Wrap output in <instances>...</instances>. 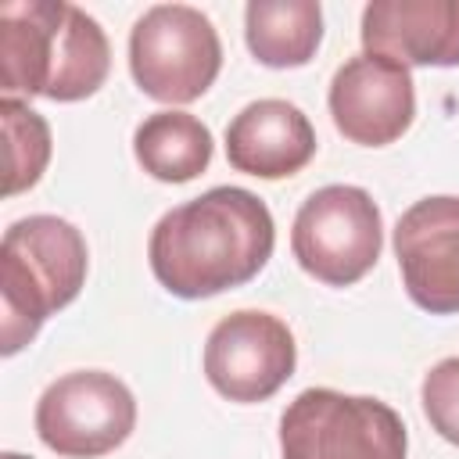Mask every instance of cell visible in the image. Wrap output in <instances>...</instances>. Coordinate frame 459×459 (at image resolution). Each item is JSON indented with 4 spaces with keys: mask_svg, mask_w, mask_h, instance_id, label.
<instances>
[{
    "mask_svg": "<svg viewBox=\"0 0 459 459\" xmlns=\"http://www.w3.org/2000/svg\"><path fill=\"white\" fill-rule=\"evenodd\" d=\"M316 154V129L308 115L280 97L247 104L226 126V158L237 172L258 179H283L301 172Z\"/></svg>",
    "mask_w": 459,
    "mask_h": 459,
    "instance_id": "7c38bea8",
    "label": "cell"
},
{
    "mask_svg": "<svg viewBox=\"0 0 459 459\" xmlns=\"http://www.w3.org/2000/svg\"><path fill=\"white\" fill-rule=\"evenodd\" d=\"M0 126H4V140H7L4 194L14 197L39 183V176L50 161V126L43 115H36L18 97L0 100Z\"/></svg>",
    "mask_w": 459,
    "mask_h": 459,
    "instance_id": "9a60e30c",
    "label": "cell"
},
{
    "mask_svg": "<svg viewBox=\"0 0 459 459\" xmlns=\"http://www.w3.org/2000/svg\"><path fill=\"white\" fill-rule=\"evenodd\" d=\"M380 247V208L362 186L330 183L316 190L294 215L290 251L298 265L326 287H351L362 280L377 265Z\"/></svg>",
    "mask_w": 459,
    "mask_h": 459,
    "instance_id": "8992f818",
    "label": "cell"
},
{
    "mask_svg": "<svg viewBox=\"0 0 459 459\" xmlns=\"http://www.w3.org/2000/svg\"><path fill=\"white\" fill-rule=\"evenodd\" d=\"M276 244L265 201L244 186H212L165 212L151 233L154 280L186 301L222 294L262 273Z\"/></svg>",
    "mask_w": 459,
    "mask_h": 459,
    "instance_id": "6da1fadb",
    "label": "cell"
},
{
    "mask_svg": "<svg viewBox=\"0 0 459 459\" xmlns=\"http://www.w3.org/2000/svg\"><path fill=\"white\" fill-rule=\"evenodd\" d=\"M136 427L133 391L100 369H79L54 380L36 402L39 441L65 459H97L115 452Z\"/></svg>",
    "mask_w": 459,
    "mask_h": 459,
    "instance_id": "52a82bcc",
    "label": "cell"
},
{
    "mask_svg": "<svg viewBox=\"0 0 459 459\" xmlns=\"http://www.w3.org/2000/svg\"><path fill=\"white\" fill-rule=\"evenodd\" d=\"M405 452L402 416L369 394L308 387L280 416L283 459H405Z\"/></svg>",
    "mask_w": 459,
    "mask_h": 459,
    "instance_id": "277c9868",
    "label": "cell"
},
{
    "mask_svg": "<svg viewBox=\"0 0 459 459\" xmlns=\"http://www.w3.org/2000/svg\"><path fill=\"white\" fill-rule=\"evenodd\" d=\"M86 240L57 215L18 219L0 244V351H22L39 326L79 298L86 283Z\"/></svg>",
    "mask_w": 459,
    "mask_h": 459,
    "instance_id": "3957f363",
    "label": "cell"
},
{
    "mask_svg": "<svg viewBox=\"0 0 459 459\" xmlns=\"http://www.w3.org/2000/svg\"><path fill=\"white\" fill-rule=\"evenodd\" d=\"M366 54L398 65H459V0H373L362 11Z\"/></svg>",
    "mask_w": 459,
    "mask_h": 459,
    "instance_id": "8fae6325",
    "label": "cell"
},
{
    "mask_svg": "<svg viewBox=\"0 0 459 459\" xmlns=\"http://www.w3.org/2000/svg\"><path fill=\"white\" fill-rule=\"evenodd\" d=\"M247 50L269 68H301L323 39V7L316 0H251L244 11Z\"/></svg>",
    "mask_w": 459,
    "mask_h": 459,
    "instance_id": "4fadbf2b",
    "label": "cell"
},
{
    "mask_svg": "<svg viewBox=\"0 0 459 459\" xmlns=\"http://www.w3.org/2000/svg\"><path fill=\"white\" fill-rule=\"evenodd\" d=\"M222 68V43L208 14L186 4L147 7L129 32V72L161 104L197 100Z\"/></svg>",
    "mask_w": 459,
    "mask_h": 459,
    "instance_id": "5b68a950",
    "label": "cell"
},
{
    "mask_svg": "<svg viewBox=\"0 0 459 459\" xmlns=\"http://www.w3.org/2000/svg\"><path fill=\"white\" fill-rule=\"evenodd\" d=\"M111 68L104 29L65 0L0 4V82L11 93L82 100Z\"/></svg>",
    "mask_w": 459,
    "mask_h": 459,
    "instance_id": "7a4b0ae2",
    "label": "cell"
},
{
    "mask_svg": "<svg viewBox=\"0 0 459 459\" xmlns=\"http://www.w3.org/2000/svg\"><path fill=\"white\" fill-rule=\"evenodd\" d=\"M0 459H32V455H18V452H4Z\"/></svg>",
    "mask_w": 459,
    "mask_h": 459,
    "instance_id": "e0dca14e",
    "label": "cell"
},
{
    "mask_svg": "<svg viewBox=\"0 0 459 459\" xmlns=\"http://www.w3.org/2000/svg\"><path fill=\"white\" fill-rule=\"evenodd\" d=\"M298 344L290 326L258 308L219 319L204 341V377L230 402H265L294 373Z\"/></svg>",
    "mask_w": 459,
    "mask_h": 459,
    "instance_id": "ba28073f",
    "label": "cell"
},
{
    "mask_svg": "<svg viewBox=\"0 0 459 459\" xmlns=\"http://www.w3.org/2000/svg\"><path fill=\"white\" fill-rule=\"evenodd\" d=\"M420 402H423L430 427L445 441L459 445V355L430 366V373L423 377V387H420Z\"/></svg>",
    "mask_w": 459,
    "mask_h": 459,
    "instance_id": "2e32d148",
    "label": "cell"
},
{
    "mask_svg": "<svg viewBox=\"0 0 459 459\" xmlns=\"http://www.w3.org/2000/svg\"><path fill=\"white\" fill-rule=\"evenodd\" d=\"M133 154L161 183H186L212 161V129L186 111H154L133 133Z\"/></svg>",
    "mask_w": 459,
    "mask_h": 459,
    "instance_id": "5bb4252c",
    "label": "cell"
},
{
    "mask_svg": "<svg viewBox=\"0 0 459 459\" xmlns=\"http://www.w3.org/2000/svg\"><path fill=\"white\" fill-rule=\"evenodd\" d=\"M326 100L337 133L362 147L394 143L416 115L409 68L384 54H359L344 61L330 82Z\"/></svg>",
    "mask_w": 459,
    "mask_h": 459,
    "instance_id": "30bf717a",
    "label": "cell"
},
{
    "mask_svg": "<svg viewBox=\"0 0 459 459\" xmlns=\"http://www.w3.org/2000/svg\"><path fill=\"white\" fill-rule=\"evenodd\" d=\"M394 255L409 298L430 316L459 312V197H423L394 226Z\"/></svg>",
    "mask_w": 459,
    "mask_h": 459,
    "instance_id": "9c48e42d",
    "label": "cell"
}]
</instances>
